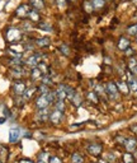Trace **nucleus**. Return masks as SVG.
Instances as JSON below:
<instances>
[{
    "instance_id": "nucleus-1",
    "label": "nucleus",
    "mask_w": 137,
    "mask_h": 163,
    "mask_svg": "<svg viewBox=\"0 0 137 163\" xmlns=\"http://www.w3.org/2000/svg\"><path fill=\"white\" fill-rule=\"evenodd\" d=\"M4 37H5V40H7L8 44H11V45L21 44V41L23 40V32H22V29L10 26V27L5 28Z\"/></svg>"
},
{
    "instance_id": "nucleus-2",
    "label": "nucleus",
    "mask_w": 137,
    "mask_h": 163,
    "mask_svg": "<svg viewBox=\"0 0 137 163\" xmlns=\"http://www.w3.org/2000/svg\"><path fill=\"white\" fill-rule=\"evenodd\" d=\"M30 9H32V8H30V5L28 3H22V4L18 5L17 9H15V15L18 18H22V19H24V18L28 17Z\"/></svg>"
},
{
    "instance_id": "nucleus-3",
    "label": "nucleus",
    "mask_w": 137,
    "mask_h": 163,
    "mask_svg": "<svg viewBox=\"0 0 137 163\" xmlns=\"http://www.w3.org/2000/svg\"><path fill=\"white\" fill-rule=\"evenodd\" d=\"M64 120V111H60L57 108H55L52 112H49V121L53 125H59Z\"/></svg>"
},
{
    "instance_id": "nucleus-4",
    "label": "nucleus",
    "mask_w": 137,
    "mask_h": 163,
    "mask_svg": "<svg viewBox=\"0 0 137 163\" xmlns=\"http://www.w3.org/2000/svg\"><path fill=\"white\" fill-rule=\"evenodd\" d=\"M51 103V101L48 99V96L47 94H40L36 99V107L38 110H42V108H47Z\"/></svg>"
},
{
    "instance_id": "nucleus-5",
    "label": "nucleus",
    "mask_w": 137,
    "mask_h": 163,
    "mask_svg": "<svg viewBox=\"0 0 137 163\" xmlns=\"http://www.w3.org/2000/svg\"><path fill=\"white\" fill-rule=\"evenodd\" d=\"M105 93H107L110 98H117L118 93H119L117 84L113 83V82H108L107 84H105Z\"/></svg>"
},
{
    "instance_id": "nucleus-6",
    "label": "nucleus",
    "mask_w": 137,
    "mask_h": 163,
    "mask_svg": "<svg viewBox=\"0 0 137 163\" xmlns=\"http://www.w3.org/2000/svg\"><path fill=\"white\" fill-rule=\"evenodd\" d=\"M26 83H24L23 80L21 79H17L14 83H13V93L15 96H23V93L26 92Z\"/></svg>"
},
{
    "instance_id": "nucleus-7",
    "label": "nucleus",
    "mask_w": 137,
    "mask_h": 163,
    "mask_svg": "<svg viewBox=\"0 0 137 163\" xmlns=\"http://www.w3.org/2000/svg\"><path fill=\"white\" fill-rule=\"evenodd\" d=\"M27 3L30 5V8H33L38 11H45L47 8V4L45 3V0H28Z\"/></svg>"
},
{
    "instance_id": "nucleus-8",
    "label": "nucleus",
    "mask_w": 137,
    "mask_h": 163,
    "mask_svg": "<svg viewBox=\"0 0 137 163\" xmlns=\"http://www.w3.org/2000/svg\"><path fill=\"white\" fill-rule=\"evenodd\" d=\"M41 57H42L41 54H33V55H30V56L26 60V63H24V64L28 65V66H30V68H36V66L41 63Z\"/></svg>"
},
{
    "instance_id": "nucleus-9",
    "label": "nucleus",
    "mask_w": 137,
    "mask_h": 163,
    "mask_svg": "<svg viewBox=\"0 0 137 163\" xmlns=\"http://www.w3.org/2000/svg\"><path fill=\"white\" fill-rule=\"evenodd\" d=\"M28 21H30L33 23V24H37L38 22H41L42 21V15H41V11H38V10H36V9H30V11H29V14H28Z\"/></svg>"
},
{
    "instance_id": "nucleus-10",
    "label": "nucleus",
    "mask_w": 137,
    "mask_h": 163,
    "mask_svg": "<svg viewBox=\"0 0 137 163\" xmlns=\"http://www.w3.org/2000/svg\"><path fill=\"white\" fill-rule=\"evenodd\" d=\"M36 119L38 122H46L47 120H49V112L47 108H42V110H38V112H37L36 115Z\"/></svg>"
},
{
    "instance_id": "nucleus-11",
    "label": "nucleus",
    "mask_w": 137,
    "mask_h": 163,
    "mask_svg": "<svg viewBox=\"0 0 137 163\" xmlns=\"http://www.w3.org/2000/svg\"><path fill=\"white\" fill-rule=\"evenodd\" d=\"M49 44H51V40H49V37H47V36L34 40V45H36L37 47H40V49H45V47H48Z\"/></svg>"
},
{
    "instance_id": "nucleus-12",
    "label": "nucleus",
    "mask_w": 137,
    "mask_h": 163,
    "mask_svg": "<svg viewBox=\"0 0 137 163\" xmlns=\"http://www.w3.org/2000/svg\"><path fill=\"white\" fill-rule=\"evenodd\" d=\"M102 150H103L102 144L93 143V144H89V145H88V152H89L91 155H98V154H100Z\"/></svg>"
},
{
    "instance_id": "nucleus-13",
    "label": "nucleus",
    "mask_w": 137,
    "mask_h": 163,
    "mask_svg": "<svg viewBox=\"0 0 137 163\" xmlns=\"http://www.w3.org/2000/svg\"><path fill=\"white\" fill-rule=\"evenodd\" d=\"M90 2H91L94 11H99V10L104 9L105 5H107V2H105V0H90Z\"/></svg>"
},
{
    "instance_id": "nucleus-14",
    "label": "nucleus",
    "mask_w": 137,
    "mask_h": 163,
    "mask_svg": "<svg viewBox=\"0 0 137 163\" xmlns=\"http://www.w3.org/2000/svg\"><path fill=\"white\" fill-rule=\"evenodd\" d=\"M21 136V130L18 129V128H13V129H10L9 131V142L10 143H15L18 139H19Z\"/></svg>"
},
{
    "instance_id": "nucleus-15",
    "label": "nucleus",
    "mask_w": 137,
    "mask_h": 163,
    "mask_svg": "<svg viewBox=\"0 0 137 163\" xmlns=\"http://www.w3.org/2000/svg\"><path fill=\"white\" fill-rule=\"evenodd\" d=\"M45 75V73L38 68V66H36V68H32V71H30V77H32L33 80H38V79H42V77Z\"/></svg>"
},
{
    "instance_id": "nucleus-16",
    "label": "nucleus",
    "mask_w": 137,
    "mask_h": 163,
    "mask_svg": "<svg viewBox=\"0 0 137 163\" xmlns=\"http://www.w3.org/2000/svg\"><path fill=\"white\" fill-rule=\"evenodd\" d=\"M117 46H118V49H119V50H123V51L127 50L129 47V40L126 38V37H121L119 40H118Z\"/></svg>"
},
{
    "instance_id": "nucleus-17",
    "label": "nucleus",
    "mask_w": 137,
    "mask_h": 163,
    "mask_svg": "<svg viewBox=\"0 0 137 163\" xmlns=\"http://www.w3.org/2000/svg\"><path fill=\"white\" fill-rule=\"evenodd\" d=\"M37 28H40V29H43V31H47V32H52L53 31V27L51 26V23H48V22H38L37 23Z\"/></svg>"
},
{
    "instance_id": "nucleus-18",
    "label": "nucleus",
    "mask_w": 137,
    "mask_h": 163,
    "mask_svg": "<svg viewBox=\"0 0 137 163\" xmlns=\"http://www.w3.org/2000/svg\"><path fill=\"white\" fill-rule=\"evenodd\" d=\"M68 0H55V7L60 10H65L68 7Z\"/></svg>"
},
{
    "instance_id": "nucleus-19",
    "label": "nucleus",
    "mask_w": 137,
    "mask_h": 163,
    "mask_svg": "<svg viewBox=\"0 0 137 163\" xmlns=\"http://www.w3.org/2000/svg\"><path fill=\"white\" fill-rule=\"evenodd\" d=\"M83 9H84V11L86 14H91L93 11H94L90 0H83Z\"/></svg>"
},
{
    "instance_id": "nucleus-20",
    "label": "nucleus",
    "mask_w": 137,
    "mask_h": 163,
    "mask_svg": "<svg viewBox=\"0 0 137 163\" xmlns=\"http://www.w3.org/2000/svg\"><path fill=\"white\" fill-rule=\"evenodd\" d=\"M37 92H38L40 94H47L51 92V89H49V86H46V84H40L38 87H37Z\"/></svg>"
},
{
    "instance_id": "nucleus-21",
    "label": "nucleus",
    "mask_w": 137,
    "mask_h": 163,
    "mask_svg": "<svg viewBox=\"0 0 137 163\" xmlns=\"http://www.w3.org/2000/svg\"><path fill=\"white\" fill-rule=\"evenodd\" d=\"M116 84H117V87H118V90H122L123 93H127L128 90H129L128 84H124L123 82H118V83H116Z\"/></svg>"
},
{
    "instance_id": "nucleus-22",
    "label": "nucleus",
    "mask_w": 137,
    "mask_h": 163,
    "mask_svg": "<svg viewBox=\"0 0 137 163\" xmlns=\"http://www.w3.org/2000/svg\"><path fill=\"white\" fill-rule=\"evenodd\" d=\"M59 50L62 52V54H64V55H70V49H68V46L66 45V44H62L60 47H59Z\"/></svg>"
},
{
    "instance_id": "nucleus-23",
    "label": "nucleus",
    "mask_w": 137,
    "mask_h": 163,
    "mask_svg": "<svg viewBox=\"0 0 137 163\" xmlns=\"http://www.w3.org/2000/svg\"><path fill=\"white\" fill-rule=\"evenodd\" d=\"M127 32L129 34H136L137 33V24H133V26H129L127 28Z\"/></svg>"
},
{
    "instance_id": "nucleus-24",
    "label": "nucleus",
    "mask_w": 137,
    "mask_h": 163,
    "mask_svg": "<svg viewBox=\"0 0 137 163\" xmlns=\"http://www.w3.org/2000/svg\"><path fill=\"white\" fill-rule=\"evenodd\" d=\"M72 161L75 162V163H76V162H78V163H83V162H84V158H83V157L80 155V154H74Z\"/></svg>"
},
{
    "instance_id": "nucleus-25",
    "label": "nucleus",
    "mask_w": 137,
    "mask_h": 163,
    "mask_svg": "<svg viewBox=\"0 0 137 163\" xmlns=\"http://www.w3.org/2000/svg\"><path fill=\"white\" fill-rule=\"evenodd\" d=\"M49 163H61V161L57 158V157H53V158L51 159V162H49Z\"/></svg>"
},
{
    "instance_id": "nucleus-26",
    "label": "nucleus",
    "mask_w": 137,
    "mask_h": 163,
    "mask_svg": "<svg viewBox=\"0 0 137 163\" xmlns=\"http://www.w3.org/2000/svg\"><path fill=\"white\" fill-rule=\"evenodd\" d=\"M45 3L47 5H55V0H45Z\"/></svg>"
},
{
    "instance_id": "nucleus-27",
    "label": "nucleus",
    "mask_w": 137,
    "mask_h": 163,
    "mask_svg": "<svg viewBox=\"0 0 137 163\" xmlns=\"http://www.w3.org/2000/svg\"><path fill=\"white\" fill-rule=\"evenodd\" d=\"M5 121H7V117H5V116H3V117H0V125H2V124H4Z\"/></svg>"
},
{
    "instance_id": "nucleus-28",
    "label": "nucleus",
    "mask_w": 137,
    "mask_h": 163,
    "mask_svg": "<svg viewBox=\"0 0 137 163\" xmlns=\"http://www.w3.org/2000/svg\"><path fill=\"white\" fill-rule=\"evenodd\" d=\"M78 2H79V0H68V3H70V4H75Z\"/></svg>"
},
{
    "instance_id": "nucleus-29",
    "label": "nucleus",
    "mask_w": 137,
    "mask_h": 163,
    "mask_svg": "<svg viewBox=\"0 0 137 163\" xmlns=\"http://www.w3.org/2000/svg\"><path fill=\"white\" fill-rule=\"evenodd\" d=\"M121 2H122V3H124V2H129V0H121Z\"/></svg>"
},
{
    "instance_id": "nucleus-30",
    "label": "nucleus",
    "mask_w": 137,
    "mask_h": 163,
    "mask_svg": "<svg viewBox=\"0 0 137 163\" xmlns=\"http://www.w3.org/2000/svg\"><path fill=\"white\" fill-rule=\"evenodd\" d=\"M105 2H107V3H109V2H113V0H105Z\"/></svg>"
},
{
    "instance_id": "nucleus-31",
    "label": "nucleus",
    "mask_w": 137,
    "mask_h": 163,
    "mask_svg": "<svg viewBox=\"0 0 137 163\" xmlns=\"http://www.w3.org/2000/svg\"><path fill=\"white\" fill-rule=\"evenodd\" d=\"M136 38H137V33H136Z\"/></svg>"
},
{
    "instance_id": "nucleus-32",
    "label": "nucleus",
    "mask_w": 137,
    "mask_h": 163,
    "mask_svg": "<svg viewBox=\"0 0 137 163\" xmlns=\"http://www.w3.org/2000/svg\"><path fill=\"white\" fill-rule=\"evenodd\" d=\"M9 2H10V0H9Z\"/></svg>"
}]
</instances>
